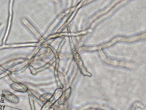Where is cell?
<instances>
[{
	"label": "cell",
	"instance_id": "6da1fadb",
	"mask_svg": "<svg viewBox=\"0 0 146 110\" xmlns=\"http://www.w3.org/2000/svg\"><path fill=\"white\" fill-rule=\"evenodd\" d=\"M72 52L73 58L79 68L80 73L84 76L91 77L92 74L87 70L84 66L80 56L77 50L72 51Z\"/></svg>",
	"mask_w": 146,
	"mask_h": 110
},
{
	"label": "cell",
	"instance_id": "44dd1931",
	"mask_svg": "<svg viewBox=\"0 0 146 110\" xmlns=\"http://www.w3.org/2000/svg\"><path fill=\"white\" fill-rule=\"evenodd\" d=\"M8 76L9 77L10 79L11 80V81L13 82H19V81L17 80L15 78H14L11 75V74H7Z\"/></svg>",
	"mask_w": 146,
	"mask_h": 110
},
{
	"label": "cell",
	"instance_id": "7c38bea8",
	"mask_svg": "<svg viewBox=\"0 0 146 110\" xmlns=\"http://www.w3.org/2000/svg\"><path fill=\"white\" fill-rule=\"evenodd\" d=\"M38 46V42H34L28 44H14L10 45H4L0 47V49L4 48H8L10 47H16L22 46Z\"/></svg>",
	"mask_w": 146,
	"mask_h": 110
},
{
	"label": "cell",
	"instance_id": "7402d4cb",
	"mask_svg": "<svg viewBox=\"0 0 146 110\" xmlns=\"http://www.w3.org/2000/svg\"><path fill=\"white\" fill-rule=\"evenodd\" d=\"M6 75L5 74H1L0 75V78H2V77L5 76Z\"/></svg>",
	"mask_w": 146,
	"mask_h": 110
},
{
	"label": "cell",
	"instance_id": "3957f363",
	"mask_svg": "<svg viewBox=\"0 0 146 110\" xmlns=\"http://www.w3.org/2000/svg\"><path fill=\"white\" fill-rule=\"evenodd\" d=\"M2 93L3 97L9 102L14 103L19 102V100L18 97L11 92L7 90H3Z\"/></svg>",
	"mask_w": 146,
	"mask_h": 110
},
{
	"label": "cell",
	"instance_id": "d6986e66",
	"mask_svg": "<svg viewBox=\"0 0 146 110\" xmlns=\"http://www.w3.org/2000/svg\"><path fill=\"white\" fill-rule=\"evenodd\" d=\"M66 40V39L64 38L61 41L58 46V49L56 50L58 56L59 55L60 52L62 47L65 42Z\"/></svg>",
	"mask_w": 146,
	"mask_h": 110
},
{
	"label": "cell",
	"instance_id": "4fadbf2b",
	"mask_svg": "<svg viewBox=\"0 0 146 110\" xmlns=\"http://www.w3.org/2000/svg\"><path fill=\"white\" fill-rule=\"evenodd\" d=\"M57 37H59L64 38H65V36L63 35L58 33H57L54 35L53 34L51 35H49L44 38L43 40H40L39 42H38V43L39 45H40L45 42H46L51 39Z\"/></svg>",
	"mask_w": 146,
	"mask_h": 110
},
{
	"label": "cell",
	"instance_id": "ac0fdd59",
	"mask_svg": "<svg viewBox=\"0 0 146 110\" xmlns=\"http://www.w3.org/2000/svg\"><path fill=\"white\" fill-rule=\"evenodd\" d=\"M44 47L49 48L52 50V51L54 54L56 59L59 57V56L57 54L56 50L52 46L48 44H44Z\"/></svg>",
	"mask_w": 146,
	"mask_h": 110
},
{
	"label": "cell",
	"instance_id": "8fae6325",
	"mask_svg": "<svg viewBox=\"0 0 146 110\" xmlns=\"http://www.w3.org/2000/svg\"><path fill=\"white\" fill-rule=\"evenodd\" d=\"M43 48V47L42 45L39 47L36 50V51L33 54L31 59L28 62L27 64H26V65H25L23 68L21 69V70L22 72L24 71L29 67V66L30 65V64L33 60L36 55L38 53V52L39 51Z\"/></svg>",
	"mask_w": 146,
	"mask_h": 110
},
{
	"label": "cell",
	"instance_id": "2e32d148",
	"mask_svg": "<svg viewBox=\"0 0 146 110\" xmlns=\"http://www.w3.org/2000/svg\"><path fill=\"white\" fill-rule=\"evenodd\" d=\"M12 3H10V17H9V24L8 26V28L7 29V32L6 34V35H5V37L4 38L3 42H5V41L6 39V38L7 37V36L8 35L9 31L10 28V24H11V15H12Z\"/></svg>",
	"mask_w": 146,
	"mask_h": 110
},
{
	"label": "cell",
	"instance_id": "603a6c76",
	"mask_svg": "<svg viewBox=\"0 0 146 110\" xmlns=\"http://www.w3.org/2000/svg\"><path fill=\"white\" fill-rule=\"evenodd\" d=\"M48 110H55V109L53 107H51L48 109Z\"/></svg>",
	"mask_w": 146,
	"mask_h": 110
},
{
	"label": "cell",
	"instance_id": "5b68a950",
	"mask_svg": "<svg viewBox=\"0 0 146 110\" xmlns=\"http://www.w3.org/2000/svg\"><path fill=\"white\" fill-rule=\"evenodd\" d=\"M63 92L62 89L58 88L55 91L53 95L54 97V99L52 101L47 102L46 104V107L45 108H42L41 110H48L51 108L58 100Z\"/></svg>",
	"mask_w": 146,
	"mask_h": 110
},
{
	"label": "cell",
	"instance_id": "9a60e30c",
	"mask_svg": "<svg viewBox=\"0 0 146 110\" xmlns=\"http://www.w3.org/2000/svg\"><path fill=\"white\" fill-rule=\"evenodd\" d=\"M25 24L27 25L29 29L31 30V31L35 35V36L37 38H39L41 37L39 33L27 21H25Z\"/></svg>",
	"mask_w": 146,
	"mask_h": 110
},
{
	"label": "cell",
	"instance_id": "8992f818",
	"mask_svg": "<svg viewBox=\"0 0 146 110\" xmlns=\"http://www.w3.org/2000/svg\"><path fill=\"white\" fill-rule=\"evenodd\" d=\"M59 62L60 58L58 57L56 60L55 64L54 70V76L58 88L63 89L64 88V86L60 81L58 74V68Z\"/></svg>",
	"mask_w": 146,
	"mask_h": 110
},
{
	"label": "cell",
	"instance_id": "e0dca14e",
	"mask_svg": "<svg viewBox=\"0 0 146 110\" xmlns=\"http://www.w3.org/2000/svg\"><path fill=\"white\" fill-rule=\"evenodd\" d=\"M29 101L30 106L31 110H36L34 101L33 99L32 98L31 96L29 94Z\"/></svg>",
	"mask_w": 146,
	"mask_h": 110
},
{
	"label": "cell",
	"instance_id": "7a4b0ae2",
	"mask_svg": "<svg viewBox=\"0 0 146 110\" xmlns=\"http://www.w3.org/2000/svg\"><path fill=\"white\" fill-rule=\"evenodd\" d=\"M56 59L54 56L49 62L45 65L37 68H35L32 65H30L29 67V70L31 73L33 75H35L37 73L44 70L49 67L56 61Z\"/></svg>",
	"mask_w": 146,
	"mask_h": 110
},
{
	"label": "cell",
	"instance_id": "ba28073f",
	"mask_svg": "<svg viewBox=\"0 0 146 110\" xmlns=\"http://www.w3.org/2000/svg\"><path fill=\"white\" fill-rule=\"evenodd\" d=\"M81 5L82 4L80 3L77 6L76 9H75L73 13L69 17L68 20H67L66 21L65 23L61 27V28L59 29L57 31V33H59L60 32L62 31L64 29L65 27L67 26L70 23V22L72 21V20L73 19V18L75 16L78 12V9L81 6Z\"/></svg>",
	"mask_w": 146,
	"mask_h": 110
},
{
	"label": "cell",
	"instance_id": "ffe728a7",
	"mask_svg": "<svg viewBox=\"0 0 146 110\" xmlns=\"http://www.w3.org/2000/svg\"><path fill=\"white\" fill-rule=\"evenodd\" d=\"M0 69L2 71L4 72L5 73L7 74H11V71L6 69L4 68L3 67L0 65Z\"/></svg>",
	"mask_w": 146,
	"mask_h": 110
},
{
	"label": "cell",
	"instance_id": "30bf717a",
	"mask_svg": "<svg viewBox=\"0 0 146 110\" xmlns=\"http://www.w3.org/2000/svg\"><path fill=\"white\" fill-rule=\"evenodd\" d=\"M27 92L31 96L33 100L36 101L40 106L42 108H46V104L37 97L30 90L28 89Z\"/></svg>",
	"mask_w": 146,
	"mask_h": 110
},
{
	"label": "cell",
	"instance_id": "277c9868",
	"mask_svg": "<svg viewBox=\"0 0 146 110\" xmlns=\"http://www.w3.org/2000/svg\"><path fill=\"white\" fill-rule=\"evenodd\" d=\"M71 93L72 88L71 87L65 89L58 100V104L60 105L64 104L70 97Z\"/></svg>",
	"mask_w": 146,
	"mask_h": 110
},
{
	"label": "cell",
	"instance_id": "9c48e42d",
	"mask_svg": "<svg viewBox=\"0 0 146 110\" xmlns=\"http://www.w3.org/2000/svg\"><path fill=\"white\" fill-rule=\"evenodd\" d=\"M54 98V97L53 94L50 93H44L39 97V99L41 101L46 103L52 101Z\"/></svg>",
	"mask_w": 146,
	"mask_h": 110
},
{
	"label": "cell",
	"instance_id": "52a82bcc",
	"mask_svg": "<svg viewBox=\"0 0 146 110\" xmlns=\"http://www.w3.org/2000/svg\"><path fill=\"white\" fill-rule=\"evenodd\" d=\"M10 86L13 90L21 92H27L29 89L26 85L20 82L13 83L10 84Z\"/></svg>",
	"mask_w": 146,
	"mask_h": 110
},
{
	"label": "cell",
	"instance_id": "5bb4252c",
	"mask_svg": "<svg viewBox=\"0 0 146 110\" xmlns=\"http://www.w3.org/2000/svg\"><path fill=\"white\" fill-rule=\"evenodd\" d=\"M68 33V37L69 40L70 45L72 52L75 51L76 50L74 44L72 41V35L70 32V27L69 26H66Z\"/></svg>",
	"mask_w": 146,
	"mask_h": 110
}]
</instances>
